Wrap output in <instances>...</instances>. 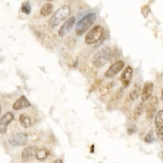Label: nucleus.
Here are the masks:
<instances>
[{
	"instance_id": "1",
	"label": "nucleus",
	"mask_w": 163,
	"mask_h": 163,
	"mask_svg": "<svg viewBox=\"0 0 163 163\" xmlns=\"http://www.w3.org/2000/svg\"><path fill=\"white\" fill-rule=\"evenodd\" d=\"M111 49L110 47L106 46L99 49L93 55L92 62L94 66L97 67H103L108 62L111 57Z\"/></svg>"
},
{
	"instance_id": "2",
	"label": "nucleus",
	"mask_w": 163,
	"mask_h": 163,
	"mask_svg": "<svg viewBox=\"0 0 163 163\" xmlns=\"http://www.w3.org/2000/svg\"><path fill=\"white\" fill-rule=\"evenodd\" d=\"M97 15L94 12L89 13L75 24V32L77 35H81L85 33L96 20Z\"/></svg>"
},
{
	"instance_id": "3",
	"label": "nucleus",
	"mask_w": 163,
	"mask_h": 163,
	"mask_svg": "<svg viewBox=\"0 0 163 163\" xmlns=\"http://www.w3.org/2000/svg\"><path fill=\"white\" fill-rule=\"evenodd\" d=\"M71 8L69 5H63L53 13L49 20V25L52 28L58 26L61 22L67 18L71 13Z\"/></svg>"
},
{
	"instance_id": "4",
	"label": "nucleus",
	"mask_w": 163,
	"mask_h": 163,
	"mask_svg": "<svg viewBox=\"0 0 163 163\" xmlns=\"http://www.w3.org/2000/svg\"><path fill=\"white\" fill-rule=\"evenodd\" d=\"M104 28L101 25H96L87 33L85 40L86 44L92 45L100 40L104 33Z\"/></svg>"
},
{
	"instance_id": "5",
	"label": "nucleus",
	"mask_w": 163,
	"mask_h": 163,
	"mask_svg": "<svg viewBox=\"0 0 163 163\" xmlns=\"http://www.w3.org/2000/svg\"><path fill=\"white\" fill-rule=\"evenodd\" d=\"M28 139V134L24 133H18L12 135L8 139V143L12 147H19L26 144Z\"/></svg>"
},
{
	"instance_id": "6",
	"label": "nucleus",
	"mask_w": 163,
	"mask_h": 163,
	"mask_svg": "<svg viewBox=\"0 0 163 163\" xmlns=\"http://www.w3.org/2000/svg\"><path fill=\"white\" fill-rule=\"evenodd\" d=\"M125 66V63L122 60H119L115 62L109 67L106 71L104 75L107 78H112L122 71Z\"/></svg>"
},
{
	"instance_id": "7",
	"label": "nucleus",
	"mask_w": 163,
	"mask_h": 163,
	"mask_svg": "<svg viewBox=\"0 0 163 163\" xmlns=\"http://www.w3.org/2000/svg\"><path fill=\"white\" fill-rule=\"evenodd\" d=\"M14 119V116L11 112H7L0 119V133H7L8 125Z\"/></svg>"
},
{
	"instance_id": "8",
	"label": "nucleus",
	"mask_w": 163,
	"mask_h": 163,
	"mask_svg": "<svg viewBox=\"0 0 163 163\" xmlns=\"http://www.w3.org/2000/svg\"><path fill=\"white\" fill-rule=\"evenodd\" d=\"M75 18L74 16L69 18L67 20L62 24L58 31V35L61 37H63L66 35L67 33L71 32L73 26L75 24Z\"/></svg>"
},
{
	"instance_id": "9",
	"label": "nucleus",
	"mask_w": 163,
	"mask_h": 163,
	"mask_svg": "<svg viewBox=\"0 0 163 163\" xmlns=\"http://www.w3.org/2000/svg\"><path fill=\"white\" fill-rule=\"evenodd\" d=\"M157 106H158V99L156 97H153L150 99V102L146 109V117L148 120H151L154 119V115L156 113Z\"/></svg>"
},
{
	"instance_id": "10",
	"label": "nucleus",
	"mask_w": 163,
	"mask_h": 163,
	"mask_svg": "<svg viewBox=\"0 0 163 163\" xmlns=\"http://www.w3.org/2000/svg\"><path fill=\"white\" fill-rule=\"evenodd\" d=\"M38 148L36 146H30L25 148L22 152V159L24 162H29L35 157Z\"/></svg>"
},
{
	"instance_id": "11",
	"label": "nucleus",
	"mask_w": 163,
	"mask_h": 163,
	"mask_svg": "<svg viewBox=\"0 0 163 163\" xmlns=\"http://www.w3.org/2000/svg\"><path fill=\"white\" fill-rule=\"evenodd\" d=\"M133 70L130 66L126 67L124 71L121 74L120 80L122 84L123 88H127L130 85L132 77H133Z\"/></svg>"
},
{
	"instance_id": "12",
	"label": "nucleus",
	"mask_w": 163,
	"mask_h": 163,
	"mask_svg": "<svg viewBox=\"0 0 163 163\" xmlns=\"http://www.w3.org/2000/svg\"><path fill=\"white\" fill-rule=\"evenodd\" d=\"M154 91V84L151 81H147L146 82L143 86V90L141 94V99L142 102H144L145 101L149 99L152 96Z\"/></svg>"
},
{
	"instance_id": "13",
	"label": "nucleus",
	"mask_w": 163,
	"mask_h": 163,
	"mask_svg": "<svg viewBox=\"0 0 163 163\" xmlns=\"http://www.w3.org/2000/svg\"><path fill=\"white\" fill-rule=\"evenodd\" d=\"M31 106V103L26 96L22 95L13 103L12 108L14 110H21V109L27 108Z\"/></svg>"
},
{
	"instance_id": "14",
	"label": "nucleus",
	"mask_w": 163,
	"mask_h": 163,
	"mask_svg": "<svg viewBox=\"0 0 163 163\" xmlns=\"http://www.w3.org/2000/svg\"><path fill=\"white\" fill-rule=\"evenodd\" d=\"M19 122H20L21 125L24 128H30L33 125V122L31 118L28 115L22 113L19 117Z\"/></svg>"
},
{
	"instance_id": "15",
	"label": "nucleus",
	"mask_w": 163,
	"mask_h": 163,
	"mask_svg": "<svg viewBox=\"0 0 163 163\" xmlns=\"http://www.w3.org/2000/svg\"><path fill=\"white\" fill-rule=\"evenodd\" d=\"M140 94V87L139 85H135L129 93V99L131 100H136L139 96Z\"/></svg>"
},
{
	"instance_id": "16",
	"label": "nucleus",
	"mask_w": 163,
	"mask_h": 163,
	"mask_svg": "<svg viewBox=\"0 0 163 163\" xmlns=\"http://www.w3.org/2000/svg\"><path fill=\"white\" fill-rule=\"evenodd\" d=\"M53 6L51 3H47L44 5L40 9V14L43 16H47L52 13Z\"/></svg>"
},
{
	"instance_id": "17",
	"label": "nucleus",
	"mask_w": 163,
	"mask_h": 163,
	"mask_svg": "<svg viewBox=\"0 0 163 163\" xmlns=\"http://www.w3.org/2000/svg\"><path fill=\"white\" fill-rule=\"evenodd\" d=\"M49 155V151L46 148H41L36 152L35 158L38 161H43L46 159Z\"/></svg>"
},
{
	"instance_id": "18",
	"label": "nucleus",
	"mask_w": 163,
	"mask_h": 163,
	"mask_svg": "<svg viewBox=\"0 0 163 163\" xmlns=\"http://www.w3.org/2000/svg\"><path fill=\"white\" fill-rule=\"evenodd\" d=\"M145 108V105L143 102H140L136 106L134 111V119H137V118L139 117L144 111Z\"/></svg>"
},
{
	"instance_id": "19",
	"label": "nucleus",
	"mask_w": 163,
	"mask_h": 163,
	"mask_svg": "<svg viewBox=\"0 0 163 163\" xmlns=\"http://www.w3.org/2000/svg\"><path fill=\"white\" fill-rule=\"evenodd\" d=\"M155 125L156 128L163 127V110H160L156 115Z\"/></svg>"
},
{
	"instance_id": "20",
	"label": "nucleus",
	"mask_w": 163,
	"mask_h": 163,
	"mask_svg": "<svg viewBox=\"0 0 163 163\" xmlns=\"http://www.w3.org/2000/svg\"><path fill=\"white\" fill-rule=\"evenodd\" d=\"M21 11L22 13H25V14H27V15L30 14L31 12H32V7H31L29 2L26 1V2H24L22 4Z\"/></svg>"
},
{
	"instance_id": "21",
	"label": "nucleus",
	"mask_w": 163,
	"mask_h": 163,
	"mask_svg": "<svg viewBox=\"0 0 163 163\" xmlns=\"http://www.w3.org/2000/svg\"><path fill=\"white\" fill-rule=\"evenodd\" d=\"M155 141V137H154V133L153 130H150L148 132L147 136L145 137V141L148 144H151Z\"/></svg>"
},
{
	"instance_id": "22",
	"label": "nucleus",
	"mask_w": 163,
	"mask_h": 163,
	"mask_svg": "<svg viewBox=\"0 0 163 163\" xmlns=\"http://www.w3.org/2000/svg\"><path fill=\"white\" fill-rule=\"evenodd\" d=\"M150 11H151L150 7L148 4L143 5L141 8V13L142 15L145 18H148L149 13H150Z\"/></svg>"
},
{
	"instance_id": "23",
	"label": "nucleus",
	"mask_w": 163,
	"mask_h": 163,
	"mask_svg": "<svg viewBox=\"0 0 163 163\" xmlns=\"http://www.w3.org/2000/svg\"><path fill=\"white\" fill-rule=\"evenodd\" d=\"M156 132L157 137H159V139H160L162 141L163 139V127L161 128H156Z\"/></svg>"
},
{
	"instance_id": "24",
	"label": "nucleus",
	"mask_w": 163,
	"mask_h": 163,
	"mask_svg": "<svg viewBox=\"0 0 163 163\" xmlns=\"http://www.w3.org/2000/svg\"><path fill=\"white\" fill-rule=\"evenodd\" d=\"M136 131H137V127L136 126H131V127H129V129H127V133L130 135L136 133Z\"/></svg>"
},
{
	"instance_id": "25",
	"label": "nucleus",
	"mask_w": 163,
	"mask_h": 163,
	"mask_svg": "<svg viewBox=\"0 0 163 163\" xmlns=\"http://www.w3.org/2000/svg\"><path fill=\"white\" fill-rule=\"evenodd\" d=\"M54 163H63V161H62V160H61V159H57V160H56Z\"/></svg>"
},
{
	"instance_id": "26",
	"label": "nucleus",
	"mask_w": 163,
	"mask_h": 163,
	"mask_svg": "<svg viewBox=\"0 0 163 163\" xmlns=\"http://www.w3.org/2000/svg\"><path fill=\"white\" fill-rule=\"evenodd\" d=\"M94 145H92V147H91V150H90V152L92 153V150H93V151L94 152Z\"/></svg>"
},
{
	"instance_id": "27",
	"label": "nucleus",
	"mask_w": 163,
	"mask_h": 163,
	"mask_svg": "<svg viewBox=\"0 0 163 163\" xmlns=\"http://www.w3.org/2000/svg\"><path fill=\"white\" fill-rule=\"evenodd\" d=\"M161 100H163V91L162 90V94H161Z\"/></svg>"
},
{
	"instance_id": "28",
	"label": "nucleus",
	"mask_w": 163,
	"mask_h": 163,
	"mask_svg": "<svg viewBox=\"0 0 163 163\" xmlns=\"http://www.w3.org/2000/svg\"><path fill=\"white\" fill-rule=\"evenodd\" d=\"M1 106H0V115H1Z\"/></svg>"
}]
</instances>
